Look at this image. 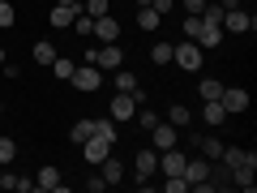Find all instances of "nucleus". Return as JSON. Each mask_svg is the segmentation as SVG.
Here are the masks:
<instances>
[{
	"label": "nucleus",
	"instance_id": "1",
	"mask_svg": "<svg viewBox=\"0 0 257 193\" xmlns=\"http://www.w3.org/2000/svg\"><path fill=\"white\" fill-rule=\"evenodd\" d=\"M86 60L99 64L103 73H111V69H120V64H124V52H120L116 43H111V47H90V52H86Z\"/></svg>",
	"mask_w": 257,
	"mask_h": 193
},
{
	"label": "nucleus",
	"instance_id": "2",
	"mask_svg": "<svg viewBox=\"0 0 257 193\" xmlns=\"http://www.w3.org/2000/svg\"><path fill=\"white\" fill-rule=\"evenodd\" d=\"M107 155H111V138H103V133H90V138L82 142V159L86 163H103Z\"/></svg>",
	"mask_w": 257,
	"mask_h": 193
},
{
	"label": "nucleus",
	"instance_id": "3",
	"mask_svg": "<svg viewBox=\"0 0 257 193\" xmlns=\"http://www.w3.org/2000/svg\"><path fill=\"white\" fill-rule=\"evenodd\" d=\"M219 163L227 167V172H231V167H253V172H257V155H253V150H244V146H223Z\"/></svg>",
	"mask_w": 257,
	"mask_h": 193
},
{
	"label": "nucleus",
	"instance_id": "4",
	"mask_svg": "<svg viewBox=\"0 0 257 193\" xmlns=\"http://www.w3.org/2000/svg\"><path fill=\"white\" fill-rule=\"evenodd\" d=\"M172 60L180 64V69H189V73H197V69H202V47H197V43H176L172 47Z\"/></svg>",
	"mask_w": 257,
	"mask_h": 193
},
{
	"label": "nucleus",
	"instance_id": "5",
	"mask_svg": "<svg viewBox=\"0 0 257 193\" xmlns=\"http://www.w3.org/2000/svg\"><path fill=\"white\" fill-rule=\"evenodd\" d=\"M69 82H73L77 90H99V86H103V69L86 60L82 69H73V77H69Z\"/></svg>",
	"mask_w": 257,
	"mask_h": 193
},
{
	"label": "nucleus",
	"instance_id": "6",
	"mask_svg": "<svg viewBox=\"0 0 257 193\" xmlns=\"http://www.w3.org/2000/svg\"><path fill=\"white\" fill-rule=\"evenodd\" d=\"M219 26L231 30V35H244V30H253V18H248V13L236 5V9H223V22H219Z\"/></svg>",
	"mask_w": 257,
	"mask_h": 193
},
{
	"label": "nucleus",
	"instance_id": "7",
	"mask_svg": "<svg viewBox=\"0 0 257 193\" xmlns=\"http://www.w3.org/2000/svg\"><path fill=\"white\" fill-rule=\"evenodd\" d=\"M184 163H189V159H184L176 146L159 150V172H163V176H184Z\"/></svg>",
	"mask_w": 257,
	"mask_h": 193
},
{
	"label": "nucleus",
	"instance_id": "8",
	"mask_svg": "<svg viewBox=\"0 0 257 193\" xmlns=\"http://www.w3.org/2000/svg\"><path fill=\"white\" fill-rule=\"evenodd\" d=\"M107 112H111V120H133V112H138V99L120 90L116 99H111V108H107Z\"/></svg>",
	"mask_w": 257,
	"mask_h": 193
},
{
	"label": "nucleus",
	"instance_id": "9",
	"mask_svg": "<svg viewBox=\"0 0 257 193\" xmlns=\"http://www.w3.org/2000/svg\"><path fill=\"white\" fill-rule=\"evenodd\" d=\"M223 43V26L210 18H202V30H197V47H219Z\"/></svg>",
	"mask_w": 257,
	"mask_h": 193
},
{
	"label": "nucleus",
	"instance_id": "10",
	"mask_svg": "<svg viewBox=\"0 0 257 193\" xmlns=\"http://www.w3.org/2000/svg\"><path fill=\"white\" fill-rule=\"evenodd\" d=\"M219 103L227 108V116H231V112H244V108H248V90H240V86H231V90H227V86H223Z\"/></svg>",
	"mask_w": 257,
	"mask_h": 193
},
{
	"label": "nucleus",
	"instance_id": "11",
	"mask_svg": "<svg viewBox=\"0 0 257 193\" xmlns=\"http://www.w3.org/2000/svg\"><path fill=\"white\" fill-rule=\"evenodd\" d=\"M133 167H138V184L146 189V180H150V176L159 172V155H155V150H142V155H138V163H133Z\"/></svg>",
	"mask_w": 257,
	"mask_h": 193
},
{
	"label": "nucleus",
	"instance_id": "12",
	"mask_svg": "<svg viewBox=\"0 0 257 193\" xmlns=\"http://www.w3.org/2000/svg\"><path fill=\"white\" fill-rule=\"evenodd\" d=\"M150 142H155V150H167V146H176V125L159 120V125L150 129Z\"/></svg>",
	"mask_w": 257,
	"mask_h": 193
},
{
	"label": "nucleus",
	"instance_id": "13",
	"mask_svg": "<svg viewBox=\"0 0 257 193\" xmlns=\"http://www.w3.org/2000/svg\"><path fill=\"white\" fill-rule=\"evenodd\" d=\"M94 39H103V43H116V39H120V22L111 18V13H107V18H94Z\"/></svg>",
	"mask_w": 257,
	"mask_h": 193
},
{
	"label": "nucleus",
	"instance_id": "14",
	"mask_svg": "<svg viewBox=\"0 0 257 193\" xmlns=\"http://www.w3.org/2000/svg\"><path fill=\"white\" fill-rule=\"evenodd\" d=\"M184 180H189V189L202 184V180H210V163H206V159H189V163H184Z\"/></svg>",
	"mask_w": 257,
	"mask_h": 193
},
{
	"label": "nucleus",
	"instance_id": "15",
	"mask_svg": "<svg viewBox=\"0 0 257 193\" xmlns=\"http://www.w3.org/2000/svg\"><path fill=\"white\" fill-rule=\"evenodd\" d=\"M73 18H77V5H56V9L47 13L52 30H64V26H73Z\"/></svg>",
	"mask_w": 257,
	"mask_h": 193
},
{
	"label": "nucleus",
	"instance_id": "16",
	"mask_svg": "<svg viewBox=\"0 0 257 193\" xmlns=\"http://www.w3.org/2000/svg\"><path fill=\"white\" fill-rule=\"evenodd\" d=\"M193 146H202V155L214 159V163H219V155H223V142L214 138V133H197V138H193Z\"/></svg>",
	"mask_w": 257,
	"mask_h": 193
},
{
	"label": "nucleus",
	"instance_id": "17",
	"mask_svg": "<svg viewBox=\"0 0 257 193\" xmlns=\"http://www.w3.org/2000/svg\"><path fill=\"white\" fill-rule=\"evenodd\" d=\"M60 184H64V180H60V167H52V163H47L43 172L35 176V189H47V193H56Z\"/></svg>",
	"mask_w": 257,
	"mask_h": 193
},
{
	"label": "nucleus",
	"instance_id": "18",
	"mask_svg": "<svg viewBox=\"0 0 257 193\" xmlns=\"http://www.w3.org/2000/svg\"><path fill=\"white\" fill-rule=\"evenodd\" d=\"M202 116H206V125H210V129H219L223 120H227V108H223L219 99H206V108H202Z\"/></svg>",
	"mask_w": 257,
	"mask_h": 193
},
{
	"label": "nucleus",
	"instance_id": "19",
	"mask_svg": "<svg viewBox=\"0 0 257 193\" xmlns=\"http://www.w3.org/2000/svg\"><path fill=\"white\" fill-rule=\"evenodd\" d=\"M111 82H116V90H124V94H133V90H138V77L128 73L124 64H120V69H111Z\"/></svg>",
	"mask_w": 257,
	"mask_h": 193
},
{
	"label": "nucleus",
	"instance_id": "20",
	"mask_svg": "<svg viewBox=\"0 0 257 193\" xmlns=\"http://www.w3.org/2000/svg\"><path fill=\"white\" fill-rule=\"evenodd\" d=\"M189 116H193V112L184 108V103H172V108H167V125H176V129L189 125Z\"/></svg>",
	"mask_w": 257,
	"mask_h": 193
},
{
	"label": "nucleus",
	"instance_id": "21",
	"mask_svg": "<svg viewBox=\"0 0 257 193\" xmlns=\"http://www.w3.org/2000/svg\"><path fill=\"white\" fill-rule=\"evenodd\" d=\"M197 90H202V99H219V94H223V82H219V77H202Z\"/></svg>",
	"mask_w": 257,
	"mask_h": 193
},
{
	"label": "nucleus",
	"instance_id": "22",
	"mask_svg": "<svg viewBox=\"0 0 257 193\" xmlns=\"http://www.w3.org/2000/svg\"><path fill=\"white\" fill-rule=\"evenodd\" d=\"M99 167H103V180H107V184H116V180H120V176H124V167H120V163H116V159H111V155H107V159H103V163H99Z\"/></svg>",
	"mask_w": 257,
	"mask_h": 193
},
{
	"label": "nucleus",
	"instance_id": "23",
	"mask_svg": "<svg viewBox=\"0 0 257 193\" xmlns=\"http://www.w3.org/2000/svg\"><path fill=\"white\" fill-rule=\"evenodd\" d=\"M159 22H163V18H159L155 9H138V26L146 30V35H150V30H159Z\"/></svg>",
	"mask_w": 257,
	"mask_h": 193
},
{
	"label": "nucleus",
	"instance_id": "24",
	"mask_svg": "<svg viewBox=\"0 0 257 193\" xmlns=\"http://www.w3.org/2000/svg\"><path fill=\"white\" fill-rule=\"evenodd\" d=\"M90 133H94V120H77V125H73V133H69V138H73V146H82V142L90 138Z\"/></svg>",
	"mask_w": 257,
	"mask_h": 193
},
{
	"label": "nucleus",
	"instance_id": "25",
	"mask_svg": "<svg viewBox=\"0 0 257 193\" xmlns=\"http://www.w3.org/2000/svg\"><path fill=\"white\" fill-rule=\"evenodd\" d=\"M82 13H90V18H107V13H111V5H107V0H86V5H82Z\"/></svg>",
	"mask_w": 257,
	"mask_h": 193
},
{
	"label": "nucleus",
	"instance_id": "26",
	"mask_svg": "<svg viewBox=\"0 0 257 193\" xmlns=\"http://www.w3.org/2000/svg\"><path fill=\"white\" fill-rule=\"evenodd\" d=\"M73 69H77V64L64 60V56H56V60H52V73H56V77H73Z\"/></svg>",
	"mask_w": 257,
	"mask_h": 193
},
{
	"label": "nucleus",
	"instance_id": "27",
	"mask_svg": "<svg viewBox=\"0 0 257 193\" xmlns=\"http://www.w3.org/2000/svg\"><path fill=\"white\" fill-rule=\"evenodd\" d=\"M150 60H155V64H167V60H172V43H155V47H150Z\"/></svg>",
	"mask_w": 257,
	"mask_h": 193
},
{
	"label": "nucleus",
	"instance_id": "28",
	"mask_svg": "<svg viewBox=\"0 0 257 193\" xmlns=\"http://www.w3.org/2000/svg\"><path fill=\"white\" fill-rule=\"evenodd\" d=\"M13 22H18V9H13L9 0H0V26L9 30V26H13Z\"/></svg>",
	"mask_w": 257,
	"mask_h": 193
},
{
	"label": "nucleus",
	"instance_id": "29",
	"mask_svg": "<svg viewBox=\"0 0 257 193\" xmlns=\"http://www.w3.org/2000/svg\"><path fill=\"white\" fill-rule=\"evenodd\" d=\"M35 60H39V64H52V60H56V47H52V43H35Z\"/></svg>",
	"mask_w": 257,
	"mask_h": 193
},
{
	"label": "nucleus",
	"instance_id": "30",
	"mask_svg": "<svg viewBox=\"0 0 257 193\" xmlns=\"http://www.w3.org/2000/svg\"><path fill=\"white\" fill-rule=\"evenodd\" d=\"M73 26H77V35H94V18H90V13H77Z\"/></svg>",
	"mask_w": 257,
	"mask_h": 193
},
{
	"label": "nucleus",
	"instance_id": "31",
	"mask_svg": "<svg viewBox=\"0 0 257 193\" xmlns=\"http://www.w3.org/2000/svg\"><path fill=\"white\" fill-rule=\"evenodd\" d=\"M5 189H18V193H30V189H35V180H22V176H9V180H5Z\"/></svg>",
	"mask_w": 257,
	"mask_h": 193
},
{
	"label": "nucleus",
	"instance_id": "32",
	"mask_svg": "<svg viewBox=\"0 0 257 193\" xmlns=\"http://www.w3.org/2000/svg\"><path fill=\"white\" fill-rule=\"evenodd\" d=\"M94 133H103V138L116 142V120H94Z\"/></svg>",
	"mask_w": 257,
	"mask_h": 193
},
{
	"label": "nucleus",
	"instance_id": "33",
	"mask_svg": "<svg viewBox=\"0 0 257 193\" xmlns=\"http://www.w3.org/2000/svg\"><path fill=\"white\" fill-rule=\"evenodd\" d=\"M13 155H18V142H9V138H0V163H9Z\"/></svg>",
	"mask_w": 257,
	"mask_h": 193
},
{
	"label": "nucleus",
	"instance_id": "34",
	"mask_svg": "<svg viewBox=\"0 0 257 193\" xmlns=\"http://www.w3.org/2000/svg\"><path fill=\"white\" fill-rule=\"evenodd\" d=\"M163 189H167V193H184V189H189V180H184V176H167Z\"/></svg>",
	"mask_w": 257,
	"mask_h": 193
},
{
	"label": "nucleus",
	"instance_id": "35",
	"mask_svg": "<svg viewBox=\"0 0 257 193\" xmlns=\"http://www.w3.org/2000/svg\"><path fill=\"white\" fill-rule=\"evenodd\" d=\"M133 116H138V125H142V129H155V125H159L155 112H133Z\"/></svg>",
	"mask_w": 257,
	"mask_h": 193
},
{
	"label": "nucleus",
	"instance_id": "36",
	"mask_svg": "<svg viewBox=\"0 0 257 193\" xmlns=\"http://www.w3.org/2000/svg\"><path fill=\"white\" fill-rule=\"evenodd\" d=\"M206 5H210V0H184V13H197V18H202Z\"/></svg>",
	"mask_w": 257,
	"mask_h": 193
},
{
	"label": "nucleus",
	"instance_id": "37",
	"mask_svg": "<svg viewBox=\"0 0 257 193\" xmlns=\"http://www.w3.org/2000/svg\"><path fill=\"white\" fill-rule=\"evenodd\" d=\"M150 9L163 18V13H172V9H176V0H150Z\"/></svg>",
	"mask_w": 257,
	"mask_h": 193
},
{
	"label": "nucleus",
	"instance_id": "38",
	"mask_svg": "<svg viewBox=\"0 0 257 193\" xmlns=\"http://www.w3.org/2000/svg\"><path fill=\"white\" fill-rule=\"evenodd\" d=\"M86 189H90V193H103V189H107V180H103V176H90V180H86Z\"/></svg>",
	"mask_w": 257,
	"mask_h": 193
},
{
	"label": "nucleus",
	"instance_id": "39",
	"mask_svg": "<svg viewBox=\"0 0 257 193\" xmlns=\"http://www.w3.org/2000/svg\"><path fill=\"white\" fill-rule=\"evenodd\" d=\"M56 5H77V0H56Z\"/></svg>",
	"mask_w": 257,
	"mask_h": 193
},
{
	"label": "nucleus",
	"instance_id": "40",
	"mask_svg": "<svg viewBox=\"0 0 257 193\" xmlns=\"http://www.w3.org/2000/svg\"><path fill=\"white\" fill-rule=\"evenodd\" d=\"M0 64H5V47H0Z\"/></svg>",
	"mask_w": 257,
	"mask_h": 193
},
{
	"label": "nucleus",
	"instance_id": "41",
	"mask_svg": "<svg viewBox=\"0 0 257 193\" xmlns=\"http://www.w3.org/2000/svg\"><path fill=\"white\" fill-rule=\"evenodd\" d=\"M0 116H5V103H0Z\"/></svg>",
	"mask_w": 257,
	"mask_h": 193
},
{
	"label": "nucleus",
	"instance_id": "42",
	"mask_svg": "<svg viewBox=\"0 0 257 193\" xmlns=\"http://www.w3.org/2000/svg\"><path fill=\"white\" fill-rule=\"evenodd\" d=\"M240 5H253V0H240Z\"/></svg>",
	"mask_w": 257,
	"mask_h": 193
},
{
	"label": "nucleus",
	"instance_id": "43",
	"mask_svg": "<svg viewBox=\"0 0 257 193\" xmlns=\"http://www.w3.org/2000/svg\"><path fill=\"white\" fill-rule=\"evenodd\" d=\"M0 189H5V176H0Z\"/></svg>",
	"mask_w": 257,
	"mask_h": 193
}]
</instances>
